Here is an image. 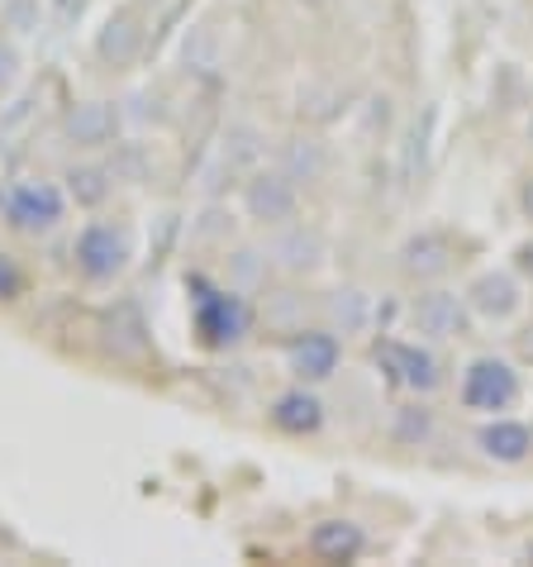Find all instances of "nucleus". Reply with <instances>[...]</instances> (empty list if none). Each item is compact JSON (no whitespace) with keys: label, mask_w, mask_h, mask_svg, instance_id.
I'll list each match as a JSON object with an SVG mask.
<instances>
[{"label":"nucleus","mask_w":533,"mask_h":567,"mask_svg":"<svg viewBox=\"0 0 533 567\" xmlns=\"http://www.w3.org/2000/svg\"><path fill=\"white\" fill-rule=\"evenodd\" d=\"M196 334L210 343V349H229V343H239L248 334V306H243V296H233V291H215L206 287V281H196Z\"/></svg>","instance_id":"1"},{"label":"nucleus","mask_w":533,"mask_h":567,"mask_svg":"<svg viewBox=\"0 0 533 567\" xmlns=\"http://www.w3.org/2000/svg\"><path fill=\"white\" fill-rule=\"evenodd\" d=\"M62 210H67V200H62L53 182H20L6 196V225L20 234H49L62 219Z\"/></svg>","instance_id":"2"},{"label":"nucleus","mask_w":533,"mask_h":567,"mask_svg":"<svg viewBox=\"0 0 533 567\" xmlns=\"http://www.w3.org/2000/svg\"><path fill=\"white\" fill-rule=\"evenodd\" d=\"M514 396H520V377L500 358H481L462 377V401L472 405V411H510Z\"/></svg>","instance_id":"3"},{"label":"nucleus","mask_w":533,"mask_h":567,"mask_svg":"<svg viewBox=\"0 0 533 567\" xmlns=\"http://www.w3.org/2000/svg\"><path fill=\"white\" fill-rule=\"evenodd\" d=\"M124 262H129V239H124V229H115V225H86L82 234H76V267H82L91 281L119 277Z\"/></svg>","instance_id":"4"},{"label":"nucleus","mask_w":533,"mask_h":567,"mask_svg":"<svg viewBox=\"0 0 533 567\" xmlns=\"http://www.w3.org/2000/svg\"><path fill=\"white\" fill-rule=\"evenodd\" d=\"M248 215L262 219V225H281V219L295 215V182L286 172H266V177L248 182Z\"/></svg>","instance_id":"5"},{"label":"nucleus","mask_w":533,"mask_h":567,"mask_svg":"<svg viewBox=\"0 0 533 567\" xmlns=\"http://www.w3.org/2000/svg\"><path fill=\"white\" fill-rule=\"evenodd\" d=\"M382 358H386V368L396 372L405 386H415V391H433L438 386V362H433V353L415 349V343H386Z\"/></svg>","instance_id":"6"},{"label":"nucleus","mask_w":533,"mask_h":567,"mask_svg":"<svg viewBox=\"0 0 533 567\" xmlns=\"http://www.w3.org/2000/svg\"><path fill=\"white\" fill-rule=\"evenodd\" d=\"M138 49H144V29H138V20L129 10H119V14H109L105 29H101V39H96V53L105 62H115V68H124V62H134Z\"/></svg>","instance_id":"7"},{"label":"nucleus","mask_w":533,"mask_h":567,"mask_svg":"<svg viewBox=\"0 0 533 567\" xmlns=\"http://www.w3.org/2000/svg\"><path fill=\"white\" fill-rule=\"evenodd\" d=\"M462 301L458 296H448V291H433L425 296V301L415 306V324H419V334H429V339H452V334H462Z\"/></svg>","instance_id":"8"},{"label":"nucleus","mask_w":533,"mask_h":567,"mask_svg":"<svg viewBox=\"0 0 533 567\" xmlns=\"http://www.w3.org/2000/svg\"><path fill=\"white\" fill-rule=\"evenodd\" d=\"M115 110H109L105 101H86V105H76L72 115H67V138L72 144H82V148H101L115 138Z\"/></svg>","instance_id":"9"},{"label":"nucleus","mask_w":533,"mask_h":567,"mask_svg":"<svg viewBox=\"0 0 533 567\" xmlns=\"http://www.w3.org/2000/svg\"><path fill=\"white\" fill-rule=\"evenodd\" d=\"M320 420H324V405H320V396H310V391H286L272 411V424L286 434H315Z\"/></svg>","instance_id":"10"},{"label":"nucleus","mask_w":533,"mask_h":567,"mask_svg":"<svg viewBox=\"0 0 533 567\" xmlns=\"http://www.w3.org/2000/svg\"><path fill=\"white\" fill-rule=\"evenodd\" d=\"M291 362H295V372L320 377L324 382V377L338 372V339L334 334H301L291 349Z\"/></svg>","instance_id":"11"},{"label":"nucleus","mask_w":533,"mask_h":567,"mask_svg":"<svg viewBox=\"0 0 533 567\" xmlns=\"http://www.w3.org/2000/svg\"><path fill=\"white\" fill-rule=\"evenodd\" d=\"M481 449L491 453L495 463H524L529 449H533V434L524 430V424H514V420H495V424H485L481 430Z\"/></svg>","instance_id":"12"},{"label":"nucleus","mask_w":533,"mask_h":567,"mask_svg":"<svg viewBox=\"0 0 533 567\" xmlns=\"http://www.w3.org/2000/svg\"><path fill=\"white\" fill-rule=\"evenodd\" d=\"M310 548L328 563H348V558L363 554V529L348 525V519H328V525H320L310 534Z\"/></svg>","instance_id":"13"},{"label":"nucleus","mask_w":533,"mask_h":567,"mask_svg":"<svg viewBox=\"0 0 533 567\" xmlns=\"http://www.w3.org/2000/svg\"><path fill=\"white\" fill-rule=\"evenodd\" d=\"M472 306L481 315H491V320H500V315H510L514 306H520V291H514V281L505 272H491L472 287Z\"/></svg>","instance_id":"14"},{"label":"nucleus","mask_w":533,"mask_h":567,"mask_svg":"<svg viewBox=\"0 0 533 567\" xmlns=\"http://www.w3.org/2000/svg\"><path fill=\"white\" fill-rule=\"evenodd\" d=\"M405 272L415 277H438L448 272V244L438 234H419V239L405 244Z\"/></svg>","instance_id":"15"},{"label":"nucleus","mask_w":533,"mask_h":567,"mask_svg":"<svg viewBox=\"0 0 533 567\" xmlns=\"http://www.w3.org/2000/svg\"><path fill=\"white\" fill-rule=\"evenodd\" d=\"M272 254L286 262V267H315V262H320V234L291 229L286 239H276V244H272Z\"/></svg>","instance_id":"16"},{"label":"nucleus","mask_w":533,"mask_h":567,"mask_svg":"<svg viewBox=\"0 0 533 567\" xmlns=\"http://www.w3.org/2000/svg\"><path fill=\"white\" fill-rule=\"evenodd\" d=\"M67 182H72L76 206H101V200L109 196V172L105 167H76Z\"/></svg>","instance_id":"17"},{"label":"nucleus","mask_w":533,"mask_h":567,"mask_svg":"<svg viewBox=\"0 0 533 567\" xmlns=\"http://www.w3.org/2000/svg\"><path fill=\"white\" fill-rule=\"evenodd\" d=\"M286 177L295 182V177H320V172H324V153H320V144H310V138H301V144H291L286 148Z\"/></svg>","instance_id":"18"},{"label":"nucleus","mask_w":533,"mask_h":567,"mask_svg":"<svg viewBox=\"0 0 533 567\" xmlns=\"http://www.w3.org/2000/svg\"><path fill=\"white\" fill-rule=\"evenodd\" d=\"M328 310H334V320L343 329H363V320H367V296L363 291H338L334 301H328Z\"/></svg>","instance_id":"19"},{"label":"nucleus","mask_w":533,"mask_h":567,"mask_svg":"<svg viewBox=\"0 0 533 567\" xmlns=\"http://www.w3.org/2000/svg\"><path fill=\"white\" fill-rule=\"evenodd\" d=\"M6 20H10V29H20V34H34L39 29V0H10Z\"/></svg>","instance_id":"20"},{"label":"nucleus","mask_w":533,"mask_h":567,"mask_svg":"<svg viewBox=\"0 0 533 567\" xmlns=\"http://www.w3.org/2000/svg\"><path fill=\"white\" fill-rule=\"evenodd\" d=\"M24 287V277H20V267H14L6 254H0V301H14Z\"/></svg>","instance_id":"21"},{"label":"nucleus","mask_w":533,"mask_h":567,"mask_svg":"<svg viewBox=\"0 0 533 567\" xmlns=\"http://www.w3.org/2000/svg\"><path fill=\"white\" fill-rule=\"evenodd\" d=\"M429 434V415L425 411H405L400 415V439H425Z\"/></svg>","instance_id":"22"},{"label":"nucleus","mask_w":533,"mask_h":567,"mask_svg":"<svg viewBox=\"0 0 533 567\" xmlns=\"http://www.w3.org/2000/svg\"><path fill=\"white\" fill-rule=\"evenodd\" d=\"M14 72H20V53H14L10 43H0V86H10Z\"/></svg>","instance_id":"23"},{"label":"nucleus","mask_w":533,"mask_h":567,"mask_svg":"<svg viewBox=\"0 0 533 567\" xmlns=\"http://www.w3.org/2000/svg\"><path fill=\"white\" fill-rule=\"evenodd\" d=\"M520 267H524V272L533 277V244H529V248H524V254H520Z\"/></svg>","instance_id":"24"},{"label":"nucleus","mask_w":533,"mask_h":567,"mask_svg":"<svg viewBox=\"0 0 533 567\" xmlns=\"http://www.w3.org/2000/svg\"><path fill=\"white\" fill-rule=\"evenodd\" d=\"M58 6H62V10H72V6H82V0H58Z\"/></svg>","instance_id":"25"},{"label":"nucleus","mask_w":533,"mask_h":567,"mask_svg":"<svg viewBox=\"0 0 533 567\" xmlns=\"http://www.w3.org/2000/svg\"><path fill=\"white\" fill-rule=\"evenodd\" d=\"M529 210H533V186H529Z\"/></svg>","instance_id":"26"}]
</instances>
